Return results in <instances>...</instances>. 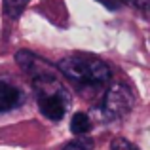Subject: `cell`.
<instances>
[{
	"instance_id": "6",
	"label": "cell",
	"mask_w": 150,
	"mask_h": 150,
	"mask_svg": "<svg viewBox=\"0 0 150 150\" xmlns=\"http://www.w3.org/2000/svg\"><path fill=\"white\" fill-rule=\"evenodd\" d=\"M30 0H4V13L8 19H17Z\"/></svg>"
},
{
	"instance_id": "2",
	"label": "cell",
	"mask_w": 150,
	"mask_h": 150,
	"mask_svg": "<svg viewBox=\"0 0 150 150\" xmlns=\"http://www.w3.org/2000/svg\"><path fill=\"white\" fill-rule=\"evenodd\" d=\"M133 105H135V97L125 86H112L105 95L103 110L110 118H122L133 108Z\"/></svg>"
},
{
	"instance_id": "1",
	"label": "cell",
	"mask_w": 150,
	"mask_h": 150,
	"mask_svg": "<svg viewBox=\"0 0 150 150\" xmlns=\"http://www.w3.org/2000/svg\"><path fill=\"white\" fill-rule=\"evenodd\" d=\"M61 72L80 89L101 88L110 80V69L97 57H67L59 61Z\"/></svg>"
},
{
	"instance_id": "10",
	"label": "cell",
	"mask_w": 150,
	"mask_h": 150,
	"mask_svg": "<svg viewBox=\"0 0 150 150\" xmlns=\"http://www.w3.org/2000/svg\"><path fill=\"white\" fill-rule=\"evenodd\" d=\"M120 2H124V4H129V6H135L139 0H120Z\"/></svg>"
},
{
	"instance_id": "3",
	"label": "cell",
	"mask_w": 150,
	"mask_h": 150,
	"mask_svg": "<svg viewBox=\"0 0 150 150\" xmlns=\"http://www.w3.org/2000/svg\"><path fill=\"white\" fill-rule=\"evenodd\" d=\"M38 108L40 112L44 114L46 118L57 122L65 116V110H67V95L63 93L61 86H59L55 91H46L38 97Z\"/></svg>"
},
{
	"instance_id": "9",
	"label": "cell",
	"mask_w": 150,
	"mask_h": 150,
	"mask_svg": "<svg viewBox=\"0 0 150 150\" xmlns=\"http://www.w3.org/2000/svg\"><path fill=\"white\" fill-rule=\"evenodd\" d=\"M17 63L23 67L25 70H29L30 67H33V63H34V55L33 53H29V51H25V50H21L17 53Z\"/></svg>"
},
{
	"instance_id": "4",
	"label": "cell",
	"mask_w": 150,
	"mask_h": 150,
	"mask_svg": "<svg viewBox=\"0 0 150 150\" xmlns=\"http://www.w3.org/2000/svg\"><path fill=\"white\" fill-rule=\"evenodd\" d=\"M19 101V91L10 84H0V112L13 108Z\"/></svg>"
},
{
	"instance_id": "8",
	"label": "cell",
	"mask_w": 150,
	"mask_h": 150,
	"mask_svg": "<svg viewBox=\"0 0 150 150\" xmlns=\"http://www.w3.org/2000/svg\"><path fill=\"white\" fill-rule=\"evenodd\" d=\"M110 148L112 150H139L135 144H131L127 139H124V137H114L112 143H110Z\"/></svg>"
},
{
	"instance_id": "7",
	"label": "cell",
	"mask_w": 150,
	"mask_h": 150,
	"mask_svg": "<svg viewBox=\"0 0 150 150\" xmlns=\"http://www.w3.org/2000/svg\"><path fill=\"white\" fill-rule=\"evenodd\" d=\"M63 150H93V141L88 137H80V139L69 143Z\"/></svg>"
},
{
	"instance_id": "5",
	"label": "cell",
	"mask_w": 150,
	"mask_h": 150,
	"mask_svg": "<svg viewBox=\"0 0 150 150\" xmlns=\"http://www.w3.org/2000/svg\"><path fill=\"white\" fill-rule=\"evenodd\" d=\"M89 127H91V120L84 112H76L72 116V120H70V131L74 135H86L89 131Z\"/></svg>"
}]
</instances>
